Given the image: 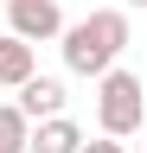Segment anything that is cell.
Returning <instances> with one entry per match:
<instances>
[{"label": "cell", "mask_w": 147, "mask_h": 153, "mask_svg": "<svg viewBox=\"0 0 147 153\" xmlns=\"http://www.w3.org/2000/svg\"><path fill=\"white\" fill-rule=\"evenodd\" d=\"M58 45H64V70L96 83V76L128 51V7H96L83 19H64Z\"/></svg>", "instance_id": "6da1fadb"}, {"label": "cell", "mask_w": 147, "mask_h": 153, "mask_svg": "<svg viewBox=\"0 0 147 153\" xmlns=\"http://www.w3.org/2000/svg\"><path fill=\"white\" fill-rule=\"evenodd\" d=\"M147 121V96H141V76L134 70H122V64H109L96 76V128L102 134H115V140H128V134H141Z\"/></svg>", "instance_id": "7a4b0ae2"}, {"label": "cell", "mask_w": 147, "mask_h": 153, "mask_svg": "<svg viewBox=\"0 0 147 153\" xmlns=\"http://www.w3.org/2000/svg\"><path fill=\"white\" fill-rule=\"evenodd\" d=\"M7 32H19L26 45H51L64 32V7L58 0H7Z\"/></svg>", "instance_id": "3957f363"}, {"label": "cell", "mask_w": 147, "mask_h": 153, "mask_svg": "<svg viewBox=\"0 0 147 153\" xmlns=\"http://www.w3.org/2000/svg\"><path fill=\"white\" fill-rule=\"evenodd\" d=\"M77 147H83V128L70 121L64 108L58 115H39L32 134H26V153H77Z\"/></svg>", "instance_id": "277c9868"}, {"label": "cell", "mask_w": 147, "mask_h": 153, "mask_svg": "<svg viewBox=\"0 0 147 153\" xmlns=\"http://www.w3.org/2000/svg\"><path fill=\"white\" fill-rule=\"evenodd\" d=\"M58 108H64V83L32 70L26 83H19V115H26V121H39V115H58Z\"/></svg>", "instance_id": "5b68a950"}, {"label": "cell", "mask_w": 147, "mask_h": 153, "mask_svg": "<svg viewBox=\"0 0 147 153\" xmlns=\"http://www.w3.org/2000/svg\"><path fill=\"white\" fill-rule=\"evenodd\" d=\"M32 76V45L19 32H0V89H19Z\"/></svg>", "instance_id": "8992f818"}, {"label": "cell", "mask_w": 147, "mask_h": 153, "mask_svg": "<svg viewBox=\"0 0 147 153\" xmlns=\"http://www.w3.org/2000/svg\"><path fill=\"white\" fill-rule=\"evenodd\" d=\"M26 134L32 121L19 115V102H0V153H26Z\"/></svg>", "instance_id": "52a82bcc"}, {"label": "cell", "mask_w": 147, "mask_h": 153, "mask_svg": "<svg viewBox=\"0 0 147 153\" xmlns=\"http://www.w3.org/2000/svg\"><path fill=\"white\" fill-rule=\"evenodd\" d=\"M77 153H128V147L115 140V134H96V140H90V134H83V147H77Z\"/></svg>", "instance_id": "ba28073f"}, {"label": "cell", "mask_w": 147, "mask_h": 153, "mask_svg": "<svg viewBox=\"0 0 147 153\" xmlns=\"http://www.w3.org/2000/svg\"><path fill=\"white\" fill-rule=\"evenodd\" d=\"M122 7H147V0H122Z\"/></svg>", "instance_id": "9c48e42d"}]
</instances>
